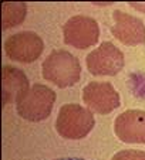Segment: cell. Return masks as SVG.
Segmentation results:
<instances>
[{
	"label": "cell",
	"mask_w": 145,
	"mask_h": 160,
	"mask_svg": "<svg viewBox=\"0 0 145 160\" xmlns=\"http://www.w3.org/2000/svg\"><path fill=\"white\" fill-rule=\"evenodd\" d=\"M43 77L58 88L72 87L81 77L78 58L66 50L53 51L43 62Z\"/></svg>",
	"instance_id": "obj_1"
},
{
	"label": "cell",
	"mask_w": 145,
	"mask_h": 160,
	"mask_svg": "<svg viewBox=\"0 0 145 160\" xmlns=\"http://www.w3.org/2000/svg\"><path fill=\"white\" fill-rule=\"evenodd\" d=\"M56 102V92L43 84H36L16 99L17 113L26 121L40 122L51 113Z\"/></svg>",
	"instance_id": "obj_2"
},
{
	"label": "cell",
	"mask_w": 145,
	"mask_h": 160,
	"mask_svg": "<svg viewBox=\"0 0 145 160\" xmlns=\"http://www.w3.org/2000/svg\"><path fill=\"white\" fill-rule=\"evenodd\" d=\"M95 119L93 112L76 103L61 106L56 121V129L64 139H83L93 130Z\"/></svg>",
	"instance_id": "obj_3"
},
{
	"label": "cell",
	"mask_w": 145,
	"mask_h": 160,
	"mask_svg": "<svg viewBox=\"0 0 145 160\" xmlns=\"http://www.w3.org/2000/svg\"><path fill=\"white\" fill-rule=\"evenodd\" d=\"M64 42L74 48L85 50L97 44L100 37L98 23L88 16H74L63 26Z\"/></svg>",
	"instance_id": "obj_4"
},
{
	"label": "cell",
	"mask_w": 145,
	"mask_h": 160,
	"mask_svg": "<svg viewBox=\"0 0 145 160\" xmlns=\"http://www.w3.org/2000/svg\"><path fill=\"white\" fill-rule=\"evenodd\" d=\"M87 68L93 75H117L122 71L125 64L124 54L112 42L104 41L98 48L87 55Z\"/></svg>",
	"instance_id": "obj_5"
},
{
	"label": "cell",
	"mask_w": 145,
	"mask_h": 160,
	"mask_svg": "<svg viewBox=\"0 0 145 160\" xmlns=\"http://www.w3.org/2000/svg\"><path fill=\"white\" fill-rule=\"evenodd\" d=\"M44 42L33 31H23L10 36L4 41V51L9 58L17 62H33L41 55Z\"/></svg>",
	"instance_id": "obj_6"
},
{
	"label": "cell",
	"mask_w": 145,
	"mask_h": 160,
	"mask_svg": "<svg viewBox=\"0 0 145 160\" xmlns=\"http://www.w3.org/2000/svg\"><path fill=\"white\" fill-rule=\"evenodd\" d=\"M83 101L90 111L107 115L120 106V94L110 82H90L83 89Z\"/></svg>",
	"instance_id": "obj_7"
},
{
	"label": "cell",
	"mask_w": 145,
	"mask_h": 160,
	"mask_svg": "<svg viewBox=\"0 0 145 160\" xmlns=\"http://www.w3.org/2000/svg\"><path fill=\"white\" fill-rule=\"evenodd\" d=\"M114 26L111 28L112 36L125 45H138L145 42V24L141 18L115 10L112 13Z\"/></svg>",
	"instance_id": "obj_8"
},
{
	"label": "cell",
	"mask_w": 145,
	"mask_h": 160,
	"mask_svg": "<svg viewBox=\"0 0 145 160\" xmlns=\"http://www.w3.org/2000/svg\"><path fill=\"white\" fill-rule=\"evenodd\" d=\"M114 132L121 142L145 143V111L130 109L115 119Z\"/></svg>",
	"instance_id": "obj_9"
},
{
	"label": "cell",
	"mask_w": 145,
	"mask_h": 160,
	"mask_svg": "<svg viewBox=\"0 0 145 160\" xmlns=\"http://www.w3.org/2000/svg\"><path fill=\"white\" fill-rule=\"evenodd\" d=\"M3 105H7L10 101L17 99L23 92L29 91V79L23 71L19 68L6 65L3 68Z\"/></svg>",
	"instance_id": "obj_10"
},
{
	"label": "cell",
	"mask_w": 145,
	"mask_h": 160,
	"mask_svg": "<svg viewBox=\"0 0 145 160\" xmlns=\"http://www.w3.org/2000/svg\"><path fill=\"white\" fill-rule=\"evenodd\" d=\"M26 12H27L26 3H21V2L3 3V7H2V28L7 30V28L21 24L23 20L26 18Z\"/></svg>",
	"instance_id": "obj_11"
},
{
	"label": "cell",
	"mask_w": 145,
	"mask_h": 160,
	"mask_svg": "<svg viewBox=\"0 0 145 160\" xmlns=\"http://www.w3.org/2000/svg\"><path fill=\"white\" fill-rule=\"evenodd\" d=\"M111 160H145V152L142 150H121Z\"/></svg>",
	"instance_id": "obj_12"
},
{
	"label": "cell",
	"mask_w": 145,
	"mask_h": 160,
	"mask_svg": "<svg viewBox=\"0 0 145 160\" xmlns=\"http://www.w3.org/2000/svg\"><path fill=\"white\" fill-rule=\"evenodd\" d=\"M131 6L134 7V9H138V10H141V12H144L145 13V4H131Z\"/></svg>",
	"instance_id": "obj_13"
},
{
	"label": "cell",
	"mask_w": 145,
	"mask_h": 160,
	"mask_svg": "<svg viewBox=\"0 0 145 160\" xmlns=\"http://www.w3.org/2000/svg\"><path fill=\"white\" fill-rule=\"evenodd\" d=\"M56 160H84V159H56Z\"/></svg>",
	"instance_id": "obj_14"
}]
</instances>
